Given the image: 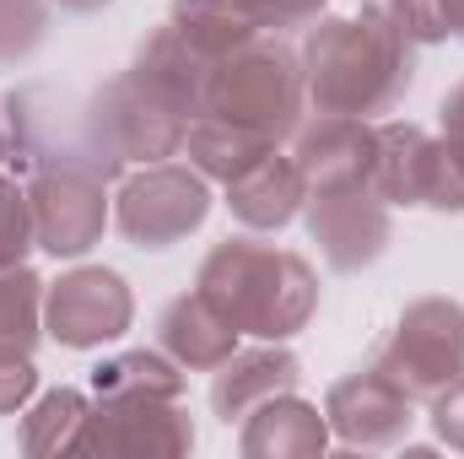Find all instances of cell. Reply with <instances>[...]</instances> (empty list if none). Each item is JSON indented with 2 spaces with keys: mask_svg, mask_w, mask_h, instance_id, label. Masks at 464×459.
<instances>
[{
  "mask_svg": "<svg viewBox=\"0 0 464 459\" xmlns=\"http://www.w3.org/2000/svg\"><path fill=\"white\" fill-rule=\"evenodd\" d=\"M303 82L319 114H389L416 82V44L394 27L383 5H356L346 16H319L303 38Z\"/></svg>",
  "mask_w": 464,
  "mask_h": 459,
  "instance_id": "6da1fadb",
  "label": "cell"
},
{
  "mask_svg": "<svg viewBox=\"0 0 464 459\" xmlns=\"http://www.w3.org/2000/svg\"><path fill=\"white\" fill-rule=\"evenodd\" d=\"M195 292L227 319L237 336H254V341H292L319 314V276H314V265L303 254H292V249L265 243L259 232L222 238L200 259Z\"/></svg>",
  "mask_w": 464,
  "mask_h": 459,
  "instance_id": "7a4b0ae2",
  "label": "cell"
},
{
  "mask_svg": "<svg viewBox=\"0 0 464 459\" xmlns=\"http://www.w3.org/2000/svg\"><path fill=\"white\" fill-rule=\"evenodd\" d=\"M308 109V82H303V54L286 49L281 38H254L243 49H232L227 60H217L211 71V93H206V114L243 124L254 135H265L270 146L292 141Z\"/></svg>",
  "mask_w": 464,
  "mask_h": 459,
  "instance_id": "3957f363",
  "label": "cell"
},
{
  "mask_svg": "<svg viewBox=\"0 0 464 459\" xmlns=\"http://www.w3.org/2000/svg\"><path fill=\"white\" fill-rule=\"evenodd\" d=\"M0 109H5V135H11L5 168H16L22 179L33 168H87L109 184L119 179V168L103 157V146L92 135L87 98L49 87V82H22V87L0 93Z\"/></svg>",
  "mask_w": 464,
  "mask_h": 459,
  "instance_id": "277c9868",
  "label": "cell"
},
{
  "mask_svg": "<svg viewBox=\"0 0 464 459\" xmlns=\"http://www.w3.org/2000/svg\"><path fill=\"white\" fill-rule=\"evenodd\" d=\"M206 217H211V179L195 162L168 157V162H146L119 179L114 228L146 254L184 243L189 232L206 228Z\"/></svg>",
  "mask_w": 464,
  "mask_h": 459,
  "instance_id": "5b68a950",
  "label": "cell"
},
{
  "mask_svg": "<svg viewBox=\"0 0 464 459\" xmlns=\"http://www.w3.org/2000/svg\"><path fill=\"white\" fill-rule=\"evenodd\" d=\"M87 119H92V135H98L103 157L119 168V179L130 168L179 157L184 135H189V119L179 114L157 87H146L135 71H119L114 82H103L87 98Z\"/></svg>",
  "mask_w": 464,
  "mask_h": 459,
  "instance_id": "8992f818",
  "label": "cell"
},
{
  "mask_svg": "<svg viewBox=\"0 0 464 459\" xmlns=\"http://www.w3.org/2000/svg\"><path fill=\"white\" fill-rule=\"evenodd\" d=\"M372 367L389 373L411 400L443 395L454 378H464V303L454 298H416L389 341L372 351Z\"/></svg>",
  "mask_w": 464,
  "mask_h": 459,
  "instance_id": "52a82bcc",
  "label": "cell"
},
{
  "mask_svg": "<svg viewBox=\"0 0 464 459\" xmlns=\"http://www.w3.org/2000/svg\"><path fill=\"white\" fill-rule=\"evenodd\" d=\"M27 206H33V238L54 259H82L103 243L114 222L109 179L87 168H33L27 179Z\"/></svg>",
  "mask_w": 464,
  "mask_h": 459,
  "instance_id": "ba28073f",
  "label": "cell"
},
{
  "mask_svg": "<svg viewBox=\"0 0 464 459\" xmlns=\"http://www.w3.org/2000/svg\"><path fill=\"white\" fill-rule=\"evenodd\" d=\"M135 325V292L109 265H76L60 281H44V336L65 351L114 346Z\"/></svg>",
  "mask_w": 464,
  "mask_h": 459,
  "instance_id": "9c48e42d",
  "label": "cell"
},
{
  "mask_svg": "<svg viewBox=\"0 0 464 459\" xmlns=\"http://www.w3.org/2000/svg\"><path fill=\"white\" fill-rule=\"evenodd\" d=\"M303 228L335 276H356L378 265L383 249L394 243V217L372 190H308Z\"/></svg>",
  "mask_w": 464,
  "mask_h": 459,
  "instance_id": "30bf717a",
  "label": "cell"
},
{
  "mask_svg": "<svg viewBox=\"0 0 464 459\" xmlns=\"http://www.w3.org/2000/svg\"><path fill=\"white\" fill-rule=\"evenodd\" d=\"M195 449V422L184 400H92L76 454L179 459Z\"/></svg>",
  "mask_w": 464,
  "mask_h": 459,
  "instance_id": "8fae6325",
  "label": "cell"
},
{
  "mask_svg": "<svg viewBox=\"0 0 464 459\" xmlns=\"http://www.w3.org/2000/svg\"><path fill=\"white\" fill-rule=\"evenodd\" d=\"M324 422H330V438H341L346 449H394V444H405V433L416 422V400L389 373H378L367 362L330 384Z\"/></svg>",
  "mask_w": 464,
  "mask_h": 459,
  "instance_id": "7c38bea8",
  "label": "cell"
},
{
  "mask_svg": "<svg viewBox=\"0 0 464 459\" xmlns=\"http://www.w3.org/2000/svg\"><path fill=\"white\" fill-rule=\"evenodd\" d=\"M292 157H297L308 190H372L378 124L356 114H314L297 124Z\"/></svg>",
  "mask_w": 464,
  "mask_h": 459,
  "instance_id": "4fadbf2b",
  "label": "cell"
},
{
  "mask_svg": "<svg viewBox=\"0 0 464 459\" xmlns=\"http://www.w3.org/2000/svg\"><path fill=\"white\" fill-rule=\"evenodd\" d=\"M297 378H303V362L286 351V341H259L248 351L237 346L222 367H211V411H217V422L237 427L265 400L297 389Z\"/></svg>",
  "mask_w": 464,
  "mask_h": 459,
  "instance_id": "5bb4252c",
  "label": "cell"
},
{
  "mask_svg": "<svg viewBox=\"0 0 464 459\" xmlns=\"http://www.w3.org/2000/svg\"><path fill=\"white\" fill-rule=\"evenodd\" d=\"M227 190V211L237 228L248 232H281L303 217V200H308V179L297 168V157H286L281 146L265 151L254 168H243Z\"/></svg>",
  "mask_w": 464,
  "mask_h": 459,
  "instance_id": "9a60e30c",
  "label": "cell"
},
{
  "mask_svg": "<svg viewBox=\"0 0 464 459\" xmlns=\"http://www.w3.org/2000/svg\"><path fill=\"white\" fill-rule=\"evenodd\" d=\"M330 449V422L319 405L297 400V389L265 400L237 422V454L243 459H314Z\"/></svg>",
  "mask_w": 464,
  "mask_h": 459,
  "instance_id": "2e32d148",
  "label": "cell"
},
{
  "mask_svg": "<svg viewBox=\"0 0 464 459\" xmlns=\"http://www.w3.org/2000/svg\"><path fill=\"white\" fill-rule=\"evenodd\" d=\"M146 87H157L184 119L206 114V93H211V71L217 60H206L173 22H162L140 49H135V65H130Z\"/></svg>",
  "mask_w": 464,
  "mask_h": 459,
  "instance_id": "e0dca14e",
  "label": "cell"
},
{
  "mask_svg": "<svg viewBox=\"0 0 464 459\" xmlns=\"http://www.w3.org/2000/svg\"><path fill=\"white\" fill-rule=\"evenodd\" d=\"M438 162V135L411 124V119H383L378 124V162H372V195L383 206H427Z\"/></svg>",
  "mask_w": 464,
  "mask_h": 459,
  "instance_id": "ac0fdd59",
  "label": "cell"
},
{
  "mask_svg": "<svg viewBox=\"0 0 464 459\" xmlns=\"http://www.w3.org/2000/svg\"><path fill=\"white\" fill-rule=\"evenodd\" d=\"M157 346L184 373H211V367H222L232 351H237V330H232L200 292H184V298H173L157 314Z\"/></svg>",
  "mask_w": 464,
  "mask_h": 459,
  "instance_id": "d6986e66",
  "label": "cell"
},
{
  "mask_svg": "<svg viewBox=\"0 0 464 459\" xmlns=\"http://www.w3.org/2000/svg\"><path fill=\"white\" fill-rule=\"evenodd\" d=\"M184 367L162 346H130L92 367V400H184Z\"/></svg>",
  "mask_w": 464,
  "mask_h": 459,
  "instance_id": "ffe728a7",
  "label": "cell"
},
{
  "mask_svg": "<svg viewBox=\"0 0 464 459\" xmlns=\"http://www.w3.org/2000/svg\"><path fill=\"white\" fill-rule=\"evenodd\" d=\"M87 416H92V389H87V395H82V389H71V384L44 389L33 405H22V433H16V449H22V454H33V459H44V454H76Z\"/></svg>",
  "mask_w": 464,
  "mask_h": 459,
  "instance_id": "44dd1931",
  "label": "cell"
},
{
  "mask_svg": "<svg viewBox=\"0 0 464 459\" xmlns=\"http://www.w3.org/2000/svg\"><path fill=\"white\" fill-rule=\"evenodd\" d=\"M265 151H276L265 135L243 130V124H227L217 114H200L189 119V135H184V157L211 179V184H232L243 168H254Z\"/></svg>",
  "mask_w": 464,
  "mask_h": 459,
  "instance_id": "7402d4cb",
  "label": "cell"
},
{
  "mask_svg": "<svg viewBox=\"0 0 464 459\" xmlns=\"http://www.w3.org/2000/svg\"><path fill=\"white\" fill-rule=\"evenodd\" d=\"M168 22H173V27H179V33H184L206 60H227L232 49H243V44L265 38L243 0H173Z\"/></svg>",
  "mask_w": 464,
  "mask_h": 459,
  "instance_id": "603a6c76",
  "label": "cell"
},
{
  "mask_svg": "<svg viewBox=\"0 0 464 459\" xmlns=\"http://www.w3.org/2000/svg\"><path fill=\"white\" fill-rule=\"evenodd\" d=\"M44 341V276L22 265H0V356H33Z\"/></svg>",
  "mask_w": 464,
  "mask_h": 459,
  "instance_id": "cb8c5ba5",
  "label": "cell"
},
{
  "mask_svg": "<svg viewBox=\"0 0 464 459\" xmlns=\"http://www.w3.org/2000/svg\"><path fill=\"white\" fill-rule=\"evenodd\" d=\"M54 27V0H0V65H27Z\"/></svg>",
  "mask_w": 464,
  "mask_h": 459,
  "instance_id": "d4e9b609",
  "label": "cell"
},
{
  "mask_svg": "<svg viewBox=\"0 0 464 459\" xmlns=\"http://www.w3.org/2000/svg\"><path fill=\"white\" fill-rule=\"evenodd\" d=\"M27 249H38L33 238V206H27V184L16 173L0 168V265H22Z\"/></svg>",
  "mask_w": 464,
  "mask_h": 459,
  "instance_id": "484cf974",
  "label": "cell"
},
{
  "mask_svg": "<svg viewBox=\"0 0 464 459\" xmlns=\"http://www.w3.org/2000/svg\"><path fill=\"white\" fill-rule=\"evenodd\" d=\"M394 27L411 38V44H449V16H443V0H378Z\"/></svg>",
  "mask_w": 464,
  "mask_h": 459,
  "instance_id": "4316f807",
  "label": "cell"
},
{
  "mask_svg": "<svg viewBox=\"0 0 464 459\" xmlns=\"http://www.w3.org/2000/svg\"><path fill=\"white\" fill-rule=\"evenodd\" d=\"M243 5H248V16L259 22V33L286 38V33H297V27H314L330 0H243Z\"/></svg>",
  "mask_w": 464,
  "mask_h": 459,
  "instance_id": "83f0119b",
  "label": "cell"
},
{
  "mask_svg": "<svg viewBox=\"0 0 464 459\" xmlns=\"http://www.w3.org/2000/svg\"><path fill=\"white\" fill-rule=\"evenodd\" d=\"M432 405V433H438V444H449L454 454H464V378H454L443 395H432L427 400Z\"/></svg>",
  "mask_w": 464,
  "mask_h": 459,
  "instance_id": "f1b7e54d",
  "label": "cell"
},
{
  "mask_svg": "<svg viewBox=\"0 0 464 459\" xmlns=\"http://www.w3.org/2000/svg\"><path fill=\"white\" fill-rule=\"evenodd\" d=\"M33 395H38L33 356H0V416H16Z\"/></svg>",
  "mask_w": 464,
  "mask_h": 459,
  "instance_id": "f546056e",
  "label": "cell"
},
{
  "mask_svg": "<svg viewBox=\"0 0 464 459\" xmlns=\"http://www.w3.org/2000/svg\"><path fill=\"white\" fill-rule=\"evenodd\" d=\"M438 135H443V141L464 157V82L443 98V109H438Z\"/></svg>",
  "mask_w": 464,
  "mask_h": 459,
  "instance_id": "4dcf8cb0",
  "label": "cell"
},
{
  "mask_svg": "<svg viewBox=\"0 0 464 459\" xmlns=\"http://www.w3.org/2000/svg\"><path fill=\"white\" fill-rule=\"evenodd\" d=\"M60 11H71V16H98L103 5H114V0H54Z\"/></svg>",
  "mask_w": 464,
  "mask_h": 459,
  "instance_id": "1f68e13d",
  "label": "cell"
},
{
  "mask_svg": "<svg viewBox=\"0 0 464 459\" xmlns=\"http://www.w3.org/2000/svg\"><path fill=\"white\" fill-rule=\"evenodd\" d=\"M443 16H449V38L464 44V0H443Z\"/></svg>",
  "mask_w": 464,
  "mask_h": 459,
  "instance_id": "d6a6232c",
  "label": "cell"
},
{
  "mask_svg": "<svg viewBox=\"0 0 464 459\" xmlns=\"http://www.w3.org/2000/svg\"><path fill=\"white\" fill-rule=\"evenodd\" d=\"M11 162V135H5V109H0V168Z\"/></svg>",
  "mask_w": 464,
  "mask_h": 459,
  "instance_id": "836d02e7",
  "label": "cell"
}]
</instances>
